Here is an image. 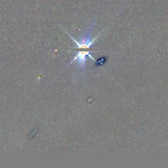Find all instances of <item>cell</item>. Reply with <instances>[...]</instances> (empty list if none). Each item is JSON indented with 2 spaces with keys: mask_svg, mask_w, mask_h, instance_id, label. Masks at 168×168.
Masks as SVG:
<instances>
[{
  "mask_svg": "<svg viewBox=\"0 0 168 168\" xmlns=\"http://www.w3.org/2000/svg\"><path fill=\"white\" fill-rule=\"evenodd\" d=\"M96 23V18L93 20V23L91 25L89 29L84 32L83 36L80 38V41L76 40L72 36H71L66 31V33L68 34V36L71 37V38L75 42V44L77 45L76 49V53L75 57L74 59L71 62V63L68 65V66L72 64V62L74 61L77 62V67L79 68L81 71V73H85L86 72V62L87 60V57H89L91 59H92L93 61L96 62V60L93 58V56L91 55V53L97 50H92L91 48L93 46L95 41L96 39L99 38V36L103 32L101 31L100 34H99L95 38H92V34H93V27Z\"/></svg>",
  "mask_w": 168,
  "mask_h": 168,
  "instance_id": "6da1fadb",
  "label": "cell"
},
{
  "mask_svg": "<svg viewBox=\"0 0 168 168\" xmlns=\"http://www.w3.org/2000/svg\"><path fill=\"white\" fill-rule=\"evenodd\" d=\"M105 57H101L99 60L96 61V66H99V65H103L104 62H105Z\"/></svg>",
  "mask_w": 168,
  "mask_h": 168,
  "instance_id": "7a4b0ae2",
  "label": "cell"
}]
</instances>
